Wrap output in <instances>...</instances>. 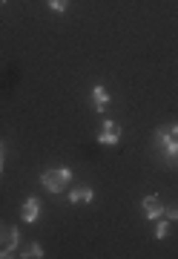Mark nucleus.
I'll return each instance as SVG.
<instances>
[{
	"instance_id": "6e6552de",
	"label": "nucleus",
	"mask_w": 178,
	"mask_h": 259,
	"mask_svg": "<svg viewBox=\"0 0 178 259\" xmlns=\"http://www.w3.org/2000/svg\"><path fill=\"white\" fill-rule=\"evenodd\" d=\"M81 202H86V204L95 202V190L89 185H81V187H72L69 190V204H81Z\"/></svg>"
},
{
	"instance_id": "4468645a",
	"label": "nucleus",
	"mask_w": 178,
	"mask_h": 259,
	"mask_svg": "<svg viewBox=\"0 0 178 259\" xmlns=\"http://www.w3.org/2000/svg\"><path fill=\"white\" fill-rule=\"evenodd\" d=\"M169 133H172V139L178 141V124H169Z\"/></svg>"
},
{
	"instance_id": "dca6fc26",
	"label": "nucleus",
	"mask_w": 178,
	"mask_h": 259,
	"mask_svg": "<svg viewBox=\"0 0 178 259\" xmlns=\"http://www.w3.org/2000/svg\"><path fill=\"white\" fill-rule=\"evenodd\" d=\"M0 3H3V0H0Z\"/></svg>"
},
{
	"instance_id": "39448f33",
	"label": "nucleus",
	"mask_w": 178,
	"mask_h": 259,
	"mask_svg": "<svg viewBox=\"0 0 178 259\" xmlns=\"http://www.w3.org/2000/svg\"><path fill=\"white\" fill-rule=\"evenodd\" d=\"M18 242H20L18 228H3V236H0V259L12 256V250L18 248Z\"/></svg>"
},
{
	"instance_id": "ddd939ff",
	"label": "nucleus",
	"mask_w": 178,
	"mask_h": 259,
	"mask_svg": "<svg viewBox=\"0 0 178 259\" xmlns=\"http://www.w3.org/2000/svg\"><path fill=\"white\" fill-rule=\"evenodd\" d=\"M3 158H6V144L0 141V176H3Z\"/></svg>"
},
{
	"instance_id": "9d476101",
	"label": "nucleus",
	"mask_w": 178,
	"mask_h": 259,
	"mask_svg": "<svg viewBox=\"0 0 178 259\" xmlns=\"http://www.w3.org/2000/svg\"><path fill=\"white\" fill-rule=\"evenodd\" d=\"M20 256H26V259H40V256H43V248H40V242H29V245H26V253H20Z\"/></svg>"
},
{
	"instance_id": "f257e3e1",
	"label": "nucleus",
	"mask_w": 178,
	"mask_h": 259,
	"mask_svg": "<svg viewBox=\"0 0 178 259\" xmlns=\"http://www.w3.org/2000/svg\"><path fill=\"white\" fill-rule=\"evenodd\" d=\"M40 185L46 187L49 193H64L66 187L72 185V170L69 167H49L40 173Z\"/></svg>"
},
{
	"instance_id": "f8f14e48",
	"label": "nucleus",
	"mask_w": 178,
	"mask_h": 259,
	"mask_svg": "<svg viewBox=\"0 0 178 259\" xmlns=\"http://www.w3.org/2000/svg\"><path fill=\"white\" fill-rule=\"evenodd\" d=\"M49 9L55 12V15H64L69 9V0H49Z\"/></svg>"
},
{
	"instance_id": "7ed1b4c3",
	"label": "nucleus",
	"mask_w": 178,
	"mask_h": 259,
	"mask_svg": "<svg viewBox=\"0 0 178 259\" xmlns=\"http://www.w3.org/2000/svg\"><path fill=\"white\" fill-rule=\"evenodd\" d=\"M121 141V124L112 118H103L101 124V133H98V144H103V147H115Z\"/></svg>"
},
{
	"instance_id": "9b49d317",
	"label": "nucleus",
	"mask_w": 178,
	"mask_h": 259,
	"mask_svg": "<svg viewBox=\"0 0 178 259\" xmlns=\"http://www.w3.org/2000/svg\"><path fill=\"white\" fill-rule=\"evenodd\" d=\"M164 219H169V222H178V202L164 204Z\"/></svg>"
},
{
	"instance_id": "1a4fd4ad",
	"label": "nucleus",
	"mask_w": 178,
	"mask_h": 259,
	"mask_svg": "<svg viewBox=\"0 0 178 259\" xmlns=\"http://www.w3.org/2000/svg\"><path fill=\"white\" fill-rule=\"evenodd\" d=\"M155 239H167L169 236V219H164V216H161V219H155Z\"/></svg>"
},
{
	"instance_id": "0eeeda50",
	"label": "nucleus",
	"mask_w": 178,
	"mask_h": 259,
	"mask_svg": "<svg viewBox=\"0 0 178 259\" xmlns=\"http://www.w3.org/2000/svg\"><path fill=\"white\" fill-rule=\"evenodd\" d=\"M141 207H144V216H147L150 222H155V219H161V216H164V202H161L158 196H144Z\"/></svg>"
},
{
	"instance_id": "20e7f679",
	"label": "nucleus",
	"mask_w": 178,
	"mask_h": 259,
	"mask_svg": "<svg viewBox=\"0 0 178 259\" xmlns=\"http://www.w3.org/2000/svg\"><path fill=\"white\" fill-rule=\"evenodd\" d=\"M40 210H43V207H40L38 196H26V202L20 204V219H23L26 225H35L40 219Z\"/></svg>"
},
{
	"instance_id": "423d86ee",
	"label": "nucleus",
	"mask_w": 178,
	"mask_h": 259,
	"mask_svg": "<svg viewBox=\"0 0 178 259\" xmlns=\"http://www.w3.org/2000/svg\"><path fill=\"white\" fill-rule=\"evenodd\" d=\"M89 98H92V110L98 112V115H103L106 107H109V101H112V95L106 93V87H103V83H95L92 93H89Z\"/></svg>"
},
{
	"instance_id": "f03ea898",
	"label": "nucleus",
	"mask_w": 178,
	"mask_h": 259,
	"mask_svg": "<svg viewBox=\"0 0 178 259\" xmlns=\"http://www.w3.org/2000/svg\"><path fill=\"white\" fill-rule=\"evenodd\" d=\"M155 144H158V150L164 153V158H167L169 164H175V161H178V141L172 139L169 124H164V127L155 130Z\"/></svg>"
},
{
	"instance_id": "2eb2a0df",
	"label": "nucleus",
	"mask_w": 178,
	"mask_h": 259,
	"mask_svg": "<svg viewBox=\"0 0 178 259\" xmlns=\"http://www.w3.org/2000/svg\"><path fill=\"white\" fill-rule=\"evenodd\" d=\"M0 236H3V225H0Z\"/></svg>"
}]
</instances>
